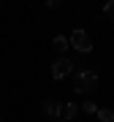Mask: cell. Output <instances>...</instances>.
<instances>
[{"label": "cell", "mask_w": 114, "mask_h": 122, "mask_svg": "<svg viewBox=\"0 0 114 122\" xmlns=\"http://www.w3.org/2000/svg\"><path fill=\"white\" fill-rule=\"evenodd\" d=\"M103 14H106V19H109V22H114V0H109V3L103 5Z\"/></svg>", "instance_id": "ba28073f"}, {"label": "cell", "mask_w": 114, "mask_h": 122, "mask_svg": "<svg viewBox=\"0 0 114 122\" xmlns=\"http://www.w3.org/2000/svg\"><path fill=\"white\" fill-rule=\"evenodd\" d=\"M68 73H73V60H71V57H57L54 65H52V76L60 81V79H65Z\"/></svg>", "instance_id": "3957f363"}, {"label": "cell", "mask_w": 114, "mask_h": 122, "mask_svg": "<svg viewBox=\"0 0 114 122\" xmlns=\"http://www.w3.org/2000/svg\"><path fill=\"white\" fill-rule=\"evenodd\" d=\"M52 46L57 49V52H65V49H68L71 44H68V38H62V35H54V41H52Z\"/></svg>", "instance_id": "8992f818"}, {"label": "cell", "mask_w": 114, "mask_h": 122, "mask_svg": "<svg viewBox=\"0 0 114 122\" xmlns=\"http://www.w3.org/2000/svg\"><path fill=\"white\" fill-rule=\"evenodd\" d=\"M98 87V73L92 68H79L76 71V81H73V90L79 92V95H87Z\"/></svg>", "instance_id": "6da1fadb"}, {"label": "cell", "mask_w": 114, "mask_h": 122, "mask_svg": "<svg viewBox=\"0 0 114 122\" xmlns=\"http://www.w3.org/2000/svg\"><path fill=\"white\" fill-rule=\"evenodd\" d=\"M0 122H3V119H0Z\"/></svg>", "instance_id": "30bf717a"}, {"label": "cell", "mask_w": 114, "mask_h": 122, "mask_svg": "<svg viewBox=\"0 0 114 122\" xmlns=\"http://www.w3.org/2000/svg\"><path fill=\"white\" fill-rule=\"evenodd\" d=\"M98 117H101V122H114V111L111 109H98Z\"/></svg>", "instance_id": "52a82bcc"}, {"label": "cell", "mask_w": 114, "mask_h": 122, "mask_svg": "<svg viewBox=\"0 0 114 122\" xmlns=\"http://www.w3.org/2000/svg\"><path fill=\"white\" fill-rule=\"evenodd\" d=\"M68 44L73 46L79 54H90V52H92V41H90V35L84 33V30H73L71 38H68Z\"/></svg>", "instance_id": "7a4b0ae2"}, {"label": "cell", "mask_w": 114, "mask_h": 122, "mask_svg": "<svg viewBox=\"0 0 114 122\" xmlns=\"http://www.w3.org/2000/svg\"><path fill=\"white\" fill-rule=\"evenodd\" d=\"M82 109H84V111H87V114H98V106H95V103H92V100H87V103H84V106H82Z\"/></svg>", "instance_id": "9c48e42d"}, {"label": "cell", "mask_w": 114, "mask_h": 122, "mask_svg": "<svg viewBox=\"0 0 114 122\" xmlns=\"http://www.w3.org/2000/svg\"><path fill=\"white\" fill-rule=\"evenodd\" d=\"M76 111H79L76 103H65V106H62V122H71V119L76 117Z\"/></svg>", "instance_id": "5b68a950"}, {"label": "cell", "mask_w": 114, "mask_h": 122, "mask_svg": "<svg viewBox=\"0 0 114 122\" xmlns=\"http://www.w3.org/2000/svg\"><path fill=\"white\" fill-rule=\"evenodd\" d=\"M44 111L49 114V117L60 119L62 117V103H57V100H44Z\"/></svg>", "instance_id": "277c9868"}]
</instances>
